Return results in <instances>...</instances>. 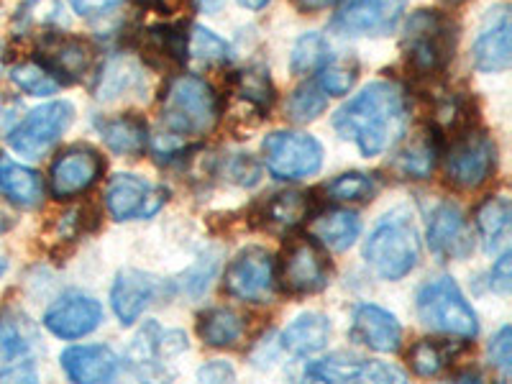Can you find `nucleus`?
Masks as SVG:
<instances>
[{
    "mask_svg": "<svg viewBox=\"0 0 512 384\" xmlns=\"http://www.w3.org/2000/svg\"><path fill=\"white\" fill-rule=\"evenodd\" d=\"M405 126H408V95L392 80L367 85L333 116L336 134L346 141H354L359 152L367 157L387 152L405 134Z\"/></svg>",
    "mask_w": 512,
    "mask_h": 384,
    "instance_id": "f257e3e1",
    "label": "nucleus"
},
{
    "mask_svg": "<svg viewBox=\"0 0 512 384\" xmlns=\"http://www.w3.org/2000/svg\"><path fill=\"white\" fill-rule=\"evenodd\" d=\"M221 118V100L208 82L195 75L169 80L162 95V126L169 139H198Z\"/></svg>",
    "mask_w": 512,
    "mask_h": 384,
    "instance_id": "f03ea898",
    "label": "nucleus"
},
{
    "mask_svg": "<svg viewBox=\"0 0 512 384\" xmlns=\"http://www.w3.org/2000/svg\"><path fill=\"white\" fill-rule=\"evenodd\" d=\"M364 259L382 280H402L418 267L420 239L408 210H392L369 233Z\"/></svg>",
    "mask_w": 512,
    "mask_h": 384,
    "instance_id": "7ed1b4c3",
    "label": "nucleus"
},
{
    "mask_svg": "<svg viewBox=\"0 0 512 384\" xmlns=\"http://www.w3.org/2000/svg\"><path fill=\"white\" fill-rule=\"evenodd\" d=\"M405 54L415 72L438 75L454 59L456 29L454 21L438 11H418L405 26Z\"/></svg>",
    "mask_w": 512,
    "mask_h": 384,
    "instance_id": "20e7f679",
    "label": "nucleus"
},
{
    "mask_svg": "<svg viewBox=\"0 0 512 384\" xmlns=\"http://www.w3.org/2000/svg\"><path fill=\"white\" fill-rule=\"evenodd\" d=\"M415 308H418L420 323L436 333L466 338V341L479 333L477 315L451 277H441L420 287Z\"/></svg>",
    "mask_w": 512,
    "mask_h": 384,
    "instance_id": "39448f33",
    "label": "nucleus"
},
{
    "mask_svg": "<svg viewBox=\"0 0 512 384\" xmlns=\"http://www.w3.org/2000/svg\"><path fill=\"white\" fill-rule=\"evenodd\" d=\"M497 167L495 139L479 128H466L454 136L446 152V175L461 190H477Z\"/></svg>",
    "mask_w": 512,
    "mask_h": 384,
    "instance_id": "423d86ee",
    "label": "nucleus"
},
{
    "mask_svg": "<svg viewBox=\"0 0 512 384\" xmlns=\"http://www.w3.org/2000/svg\"><path fill=\"white\" fill-rule=\"evenodd\" d=\"M264 164L280 180H303L323 167V146L300 131H274L262 144Z\"/></svg>",
    "mask_w": 512,
    "mask_h": 384,
    "instance_id": "0eeeda50",
    "label": "nucleus"
},
{
    "mask_svg": "<svg viewBox=\"0 0 512 384\" xmlns=\"http://www.w3.org/2000/svg\"><path fill=\"white\" fill-rule=\"evenodd\" d=\"M277 280L282 290L290 295H313L331 280V264L310 236H300V239H292L282 251Z\"/></svg>",
    "mask_w": 512,
    "mask_h": 384,
    "instance_id": "6e6552de",
    "label": "nucleus"
},
{
    "mask_svg": "<svg viewBox=\"0 0 512 384\" xmlns=\"http://www.w3.org/2000/svg\"><path fill=\"white\" fill-rule=\"evenodd\" d=\"M75 111L67 100L47 103L31 111L24 121L18 123L8 134V144L16 149L21 157L39 159L62 139V134L70 128Z\"/></svg>",
    "mask_w": 512,
    "mask_h": 384,
    "instance_id": "1a4fd4ad",
    "label": "nucleus"
},
{
    "mask_svg": "<svg viewBox=\"0 0 512 384\" xmlns=\"http://www.w3.org/2000/svg\"><path fill=\"white\" fill-rule=\"evenodd\" d=\"M274 259L267 249L249 246L228 264L223 290L244 303H269L274 292Z\"/></svg>",
    "mask_w": 512,
    "mask_h": 384,
    "instance_id": "9d476101",
    "label": "nucleus"
},
{
    "mask_svg": "<svg viewBox=\"0 0 512 384\" xmlns=\"http://www.w3.org/2000/svg\"><path fill=\"white\" fill-rule=\"evenodd\" d=\"M408 0H344L331 18L338 36H387L397 29Z\"/></svg>",
    "mask_w": 512,
    "mask_h": 384,
    "instance_id": "9b49d317",
    "label": "nucleus"
},
{
    "mask_svg": "<svg viewBox=\"0 0 512 384\" xmlns=\"http://www.w3.org/2000/svg\"><path fill=\"white\" fill-rule=\"evenodd\" d=\"M169 192L164 187L146 182L136 175H116L105 190V205L116 221L152 218L167 203Z\"/></svg>",
    "mask_w": 512,
    "mask_h": 384,
    "instance_id": "f8f14e48",
    "label": "nucleus"
},
{
    "mask_svg": "<svg viewBox=\"0 0 512 384\" xmlns=\"http://www.w3.org/2000/svg\"><path fill=\"white\" fill-rule=\"evenodd\" d=\"M103 159L90 146H72L59 154L49 172L52 182V195L57 200H72L98 182L103 175Z\"/></svg>",
    "mask_w": 512,
    "mask_h": 384,
    "instance_id": "ddd939ff",
    "label": "nucleus"
},
{
    "mask_svg": "<svg viewBox=\"0 0 512 384\" xmlns=\"http://www.w3.org/2000/svg\"><path fill=\"white\" fill-rule=\"evenodd\" d=\"M36 338L21 318H0V379L36 382Z\"/></svg>",
    "mask_w": 512,
    "mask_h": 384,
    "instance_id": "4468645a",
    "label": "nucleus"
},
{
    "mask_svg": "<svg viewBox=\"0 0 512 384\" xmlns=\"http://www.w3.org/2000/svg\"><path fill=\"white\" fill-rule=\"evenodd\" d=\"M305 377L315 382H405V372L384 361H364L356 356H328L310 364Z\"/></svg>",
    "mask_w": 512,
    "mask_h": 384,
    "instance_id": "2eb2a0df",
    "label": "nucleus"
},
{
    "mask_svg": "<svg viewBox=\"0 0 512 384\" xmlns=\"http://www.w3.org/2000/svg\"><path fill=\"white\" fill-rule=\"evenodd\" d=\"M103 320V308L98 300L80 292H67L47 310L44 326L57 338H82L93 333Z\"/></svg>",
    "mask_w": 512,
    "mask_h": 384,
    "instance_id": "dca6fc26",
    "label": "nucleus"
},
{
    "mask_svg": "<svg viewBox=\"0 0 512 384\" xmlns=\"http://www.w3.org/2000/svg\"><path fill=\"white\" fill-rule=\"evenodd\" d=\"M428 244L441 259H466L474 249L472 228L456 203H441L428 221Z\"/></svg>",
    "mask_w": 512,
    "mask_h": 384,
    "instance_id": "f3484780",
    "label": "nucleus"
},
{
    "mask_svg": "<svg viewBox=\"0 0 512 384\" xmlns=\"http://www.w3.org/2000/svg\"><path fill=\"white\" fill-rule=\"evenodd\" d=\"M510 8L497 6L489 11L482 31L472 47L474 67L482 72H505L510 70L512 62V44H510Z\"/></svg>",
    "mask_w": 512,
    "mask_h": 384,
    "instance_id": "a211bd4d",
    "label": "nucleus"
},
{
    "mask_svg": "<svg viewBox=\"0 0 512 384\" xmlns=\"http://www.w3.org/2000/svg\"><path fill=\"white\" fill-rule=\"evenodd\" d=\"M351 338L379 354H395L402 344V328L390 310L379 305H359L351 323Z\"/></svg>",
    "mask_w": 512,
    "mask_h": 384,
    "instance_id": "6ab92c4d",
    "label": "nucleus"
},
{
    "mask_svg": "<svg viewBox=\"0 0 512 384\" xmlns=\"http://www.w3.org/2000/svg\"><path fill=\"white\" fill-rule=\"evenodd\" d=\"M185 349L187 338L180 331H162L157 323H149L128 349V361L139 374H157L162 367V356L167 359Z\"/></svg>",
    "mask_w": 512,
    "mask_h": 384,
    "instance_id": "aec40b11",
    "label": "nucleus"
},
{
    "mask_svg": "<svg viewBox=\"0 0 512 384\" xmlns=\"http://www.w3.org/2000/svg\"><path fill=\"white\" fill-rule=\"evenodd\" d=\"M154 295H157V282H154V277H149L144 272H136V269H123V272H118L111 290V303L123 326H131L134 320H139V315L149 308Z\"/></svg>",
    "mask_w": 512,
    "mask_h": 384,
    "instance_id": "412c9836",
    "label": "nucleus"
},
{
    "mask_svg": "<svg viewBox=\"0 0 512 384\" xmlns=\"http://www.w3.org/2000/svg\"><path fill=\"white\" fill-rule=\"evenodd\" d=\"M118 367V356L108 346H72L62 354V369L72 382H111Z\"/></svg>",
    "mask_w": 512,
    "mask_h": 384,
    "instance_id": "4be33fe9",
    "label": "nucleus"
},
{
    "mask_svg": "<svg viewBox=\"0 0 512 384\" xmlns=\"http://www.w3.org/2000/svg\"><path fill=\"white\" fill-rule=\"evenodd\" d=\"M443 152V134L438 128H428L423 134L415 136L413 141L402 146L395 154V169L400 177H410V180H425L436 169L438 157Z\"/></svg>",
    "mask_w": 512,
    "mask_h": 384,
    "instance_id": "5701e85b",
    "label": "nucleus"
},
{
    "mask_svg": "<svg viewBox=\"0 0 512 384\" xmlns=\"http://www.w3.org/2000/svg\"><path fill=\"white\" fill-rule=\"evenodd\" d=\"M361 233V221L354 210H326L310 221L308 236L320 246V249L328 251H346L349 246H354V241L359 239Z\"/></svg>",
    "mask_w": 512,
    "mask_h": 384,
    "instance_id": "b1692460",
    "label": "nucleus"
},
{
    "mask_svg": "<svg viewBox=\"0 0 512 384\" xmlns=\"http://www.w3.org/2000/svg\"><path fill=\"white\" fill-rule=\"evenodd\" d=\"M39 62L47 64L57 75L59 82H72L85 75L90 67V49L85 41L72 39V36H57L49 39L47 47L41 49Z\"/></svg>",
    "mask_w": 512,
    "mask_h": 384,
    "instance_id": "393cba45",
    "label": "nucleus"
},
{
    "mask_svg": "<svg viewBox=\"0 0 512 384\" xmlns=\"http://www.w3.org/2000/svg\"><path fill=\"white\" fill-rule=\"evenodd\" d=\"M0 192L21 208H36L44 200V182L34 169L0 154Z\"/></svg>",
    "mask_w": 512,
    "mask_h": 384,
    "instance_id": "a878e982",
    "label": "nucleus"
},
{
    "mask_svg": "<svg viewBox=\"0 0 512 384\" xmlns=\"http://www.w3.org/2000/svg\"><path fill=\"white\" fill-rule=\"evenodd\" d=\"M95 126H98L100 136L108 144V149L121 154V157H139L146 149V141H149L144 118H139L136 113L103 118Z\"/></svg>",
    "mask_w": 512,
    "mask_h": 384,
    "instance_id": "bb28decb",
    "label": "nucleus"
},
{
    "mask_svg": "<svg viewBox=\"0 0 512 384\" xmlns=\"http://www.w3.org/2000/svg\"><path fill=\"white\" fill-rule=\"evenodd\" d=\"M331 338V323L326 315L303 313L282 331V346L295 356H313L326 349Z\"/></svg>",
    "mask_w": 512,
    "mask_h": 384,
    "instance_id": "cd10ccee",
    "label": "nucleus"
},
{
    "mask_svg": "<svg viewBox=\"0 0 512 384\" xmlns=\"http://www.w3.org/2000/svg\"><path fill=\"white\" fill-rule=\"evenodd\" d=\"M141 67L128 57H111L103 64L98 82H95V98L116 100L121 95L134 93L141 85Z\"/></svg>",
    "mask_w": 512,
    "mask_h": 384,
    "instance_id": "c85d7f7f",
    "label": "nucleus"
},
{
    "mask_svg": "<svg viewBox=\"0 0 512 384\" xmlns=\"http://www.w3.org/2000/svg\"><path fill=\"white\" fill-rule=\"evenodd\" d=\"M198 333L208 346L226 349V346H236L244 338L246 320L244 315L231 308H213L200 315Z\"/></svg>",
    "mask_w": 512,
    "mask_h": 384,
    "instance_id": "c756f323",
    "label": "nucleus"
},
{
    "mask_svg": "<svg viewBox=\"0 0 512 384\" xmlns=\"http://www.w3.org/2000/svg\"><path fill=\"white\" fill-rule=\"evenodd\" d=\"M310 210H313V200H310L308 192H277L267 205H264V223L274 228H282V231H292L303 221L310 218Z\"/></svg>",
    "mask_w": 512,
    "mask_h": 384,
    "instance_id": "7c9ffc66",
    "label": "nucleus"
},
{
    "mask_svg": "<svg viewBox=\"0 0 512 384\" xmlns=\"http://www.w3.org/2000/svg\"><path fill=\"white\" fill-rule=\"evenodd\" d=\"M510 218H512V208L510 200L497 195V198H489L479 205L477 210V228L482 233L484 246L489 251L497 249L500 241L505 239L507 233H510Z\"/></svg>",
    "mask_w": 512,
    "mask_h": 384,
    "instance_id": "2f4dec72",
    "label": "nucleus"
},
{
    "mask_svg": "<svg viewBox=\"0 0 512 384\" xmlns=\"http://www.w3.org/2000/svg\"><path fill=\"white\" fill-rule=\"evenodd\" d=\"M233 90L239 98H244L246 103H251L256 111H269L274 103V85L272 77L264 67H251V70L236 72L233 77Z\"/></svg>",
    "mask_w": 512,
    "mask_h": 384,
    "instance_id": "473e14b6",
    "label": "nucleus"
},
{
    "mask_svg": "<svg viewBox=\"0 0 512 384\" xmlns=\"http://www.w3.org/2000/svg\"><path fill=\"white\" fill-rule=\"evenodd\" d=\"M328 108V95L323 93L318 82H305L287 98V118L295 123L315 121Z\"/></svg>",
    "mask_w": 512,
    "mask_h": 384,
    "instance_id": "72a5a7b5",
    "label": "nucleus"
},
{
    "mask_svg": "<svg viewBox=\"0 0 512 384\" xmlns=\"http://www.w3.org/2000/svg\"><path fill=\"white\" fill-rule=\"evenodd\" d=\"M328 59H331L328 41L313 31V34H305L297 39L295 49H292L290 67L295 75H310V72H318Z\"/></svg>",
    "mask_w": 512,
    "mask_h": 384,
    "instance_id": "f704fd0d",
    "label": "nucleus"
},
{
    "mask_svg": "<svg viewBox=\"0 0 512 384\" xmlns=\"http://www.w3.org/2000/svg\"><path fill=\"white\" fill-rule=\"evenodd\" d=\"M146 39H149V52H154L164 62H187V34L182 26H152Z\"/></svg>",
    "mask_w": 512,
    "mask_h": 384,
    "instance_id": "c9c22d12",
    "label": "nucleus"
},
{
    "mask_svg": "<svg viewBox=\"0 0 512 384\" xmlns=\"http://www.w3.org/2000/svg\"><path fill=\"white\" fill-rule=\"evenodd\" d=\"M11 80L18 90H24L29 95H54L62 88V82L57 80V75L49 70L47 64L41 62L18 64V67H13Z\"/></svg>",
    "mask_w": 512,
    "mask_h": 384,
    "instance_id": "e433bc0d",
    "label": "nucleus"
},
{
    "mask_svg": "<svg viewBox=\"0 0 512 384\" xmlns=\"http://www.w3.org/2000/svg\"><path fill=\"white\" fill-rule=\"evenodd\" d=\"M374 192H377V180L364 172H346L326 185L328 200H336V203H361L372 198Z\"/></svg>",
    "mask_w": 512,
    "mask_h": 384,
    "instance_id": "4c0bfd02",
    "label": "nucleus"
},
{
    "mask_svg": "<svg viewBox=\"0 0 512 384\" xmlns=\"http://www.w3.org/2000/svg\"><path fill=\"white\" fill-rule=\"evenodd\" d=\"M318 85L323 88L326 95H346L356 85V77H359V64L356 59L344 57V59H328L323 67H320Z\"/></svg>",
    "mask_w": 512,
    "mask_h": 384,
    "instance_id": "58836bf2",
    "label": "nucleus"
},
{
    "mask_svg": "<svg viewBox=\"0 0 512 384\" xmlns=\"http://www.w3.org/2000/svg\"><path fill=\"white\" fill-rule=\"evenodd\" d=\"M187 52L205 64H228L231 62V47L221 36H216L210 29L195 26L192 34L187 36Z\"/></svg>",
    "mask_w": 512,
    "mask_h": 384,
    "instance_id": "ea45409f",
    "label": "nucleus"
},
{
    "mask_svg": "<svg viewBox=\"0 0 512 384\" xmlns=\"http://www.w3.org/2000/svg\"><path fill=\"white\" fill-rule=\"evenodd\" d=\"M408 364L418 377H436V374L448 364V351L443 349L438 341L425 338V341H418V344L410 349Z\"/></svg>",
    "mask_w": 512,
    "mask_h": 384,
    "instance_id": "a19ab883",
    "label": "nucleus"
},
{
    "mask_svg": "<svg viewBox=\"0 0 512 384\" xmlns=\"http://www.w3.org/2000/svg\"><path fill=\"white\" fill-rule=\"evenodd\" d=\"M489 359H492V367L502 374V377H510L512 372V331L510 328H500L497 336L489 341Z\"/></svg>",
    "mask_w": 512,
    "mask_h": 384,
    "instance_id": "79ce46f5",
    "label": "nucleus"
},
{
    "mask_svg": "<svg viewBox=\"0 0 512 384\" xmlns=\"http://www.w3.org/2000/svg\"><path fill=\"white\" fill-rule=\"evenodd\" d=\"M59 13L57 0H31L24 11H18V24L29 29V26H47L54 21Z\"/></svg>",
    "mask_w": 512,
    "mask_h": 384,
    "instance_id": "37998d69",
    "label": "nucleus"
},
{
    "mask_svg": "<svg viewBox=\"0 0 512 384\" xmlns=\"http://www.w3.org/2000/svg\"><path fill=\"white\" fill-rule=\"evenodd\" d=\"M123 3H126V0H70V6L75 8L77 16L82 18L111 16V13L118 11Z\"/></svg>",
    "mask_w": 512,
    "mask_h": 384,
    "instance_id": "c03bdc74",
    "label": "nucleus"
},
{
    "mask_svg": "<svg viewBox=\"0 0 512 384\" xmlns=\"http://www.w3.org/2000/svg\"><path fill=\"white\" fill-rule=\"evenodd\" d=\"M489 285H492V290H495L497 295H510V290H512V254L510 251H505V254H502L500 259L495 262L492 274H489Z\"/></svg>",
    "mask_w": 512,
    "mask_h": 384,
    "instance_id": "a18cd8bd",
    "label": "nucleus"
},
{
    "mask_svg": "<svg viewBox=\"0 0 512 384\" xmlns=\"http://www.w3.org/2000/svg\"><path fill=\"white\" fill-rule=\"evenodd\" d=\"M198 377L203 379V382H231L236 374H233V367L226 364V361H210V364H205V367L200 369Z\"/></svg>",
    "mask_w": 512,
    "mask_h": 384,
    "instance_id": "49530a36",
    "label": "nucleus"
},
{
    "mask_svg": "<svg viewBox=\"0 0 512 384\" xmlns=\"http://www.w3.org/2000/svg\"><path fill=\"white\" fill-rule=\"evenodd\" d=\"M338 0H295V6L305 13H315V11H326V8L336 6Z\"/></svg>",
    "mask_w": 512,
    "mask_h": 384,
    "instance_id": "de8ad7c7",
    "label": "nucleus"
},
{
    "mask_svg": "<svg viewBox=\"0 0 512 384\" xmlns=\"http://www.w3.org/2000/svg\"><path fill=\"white\" fill-rule=\"evenodd\" d=\"M239 3H241V6L254 8V11H256V8H264V6H267L269 0H239Z\"/></svg>",
    "mask_w": 512,
    "mask_h": 384,
    "instance_id": "09e8293b",
    "label": "nucleus"
},
{
    "mask_svg": "<svg viewBox=\"0 0 512 384\" xmlns=\"http://www.w3.org/2000/svg\"><path fill=\"white\" fill-rule=\"evenodd\" d=\"M3 272H6V259L0 256V277H3Z\"/></svg>",
    "mask_w": 512,
    "mask_h": 384,
    "instance_id": "8fccbe9b",
    "label": "nucleus"
},
{
    "mask_svg": "<svg viewBox=\"0 0 512 384\" xmlns=\"http://www.w3.org/2000/svg\"><path fill=\"white\" fill-rule=\"evenodd\" d=\"M149 3H157V6H162V3H167V0H149Z\"/></svg>",
    "mask_w": 512,
    "mask_h": 384,
    "instance_id": "3c124183",
    "label": "nucleus"
},
{
    "mask_svg": "<svg viewBox=\"0 0 512 384\" xmlns=\"http://www.w3.org/2000/svg\"><path fill=\"white\" fill-rule=\"evenodd\" d=\"M446 3H459V0H446Z\"/></svg>",
    "mask_w": 512,
    "mask_h": 384,
    "instance_id": "603ef678",
    "label": "nucleus"
}]
</instances>
